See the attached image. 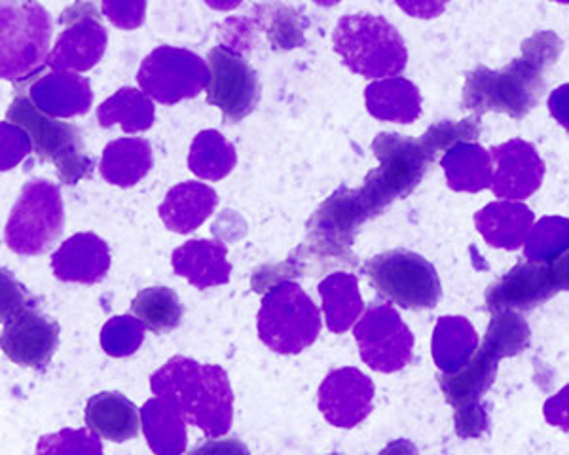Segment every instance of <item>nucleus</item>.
Instances as JSON below:
<instances>
[{"instance_id": "f257e3e1", "label": "nucleus", "mask_w": 569, "mask_h": 455, "mask_svg": "<svg viewBox=\"0 0 569 455\" xmlns=\"http://www.w3.org/2000/svg\"><path fill=\"white\" fill-rule=\"evenodd\" d=\"M150 390L181 410L187 422L200 427L208 438L224 436L232 427V385L220 366L173 357L152 374Z\"/></svg>"}, {"instance_id": "f03ea898", "label": "nucleus", "mask_w": 569, "mask_h": 455, "mask_svg": "<svg viewBox=\"0 0 569 455\" xmlns=\"http://www.w3.org/2000/svg\"><path fill=\"white\" fill-rule=\"evenodd\" d=\"M2 352L21 366L46 368L59 344V325L40 313L26 289L2 272Z\"/></svg>"}, {"instance_id": "7ed1b4c3", "label": "nucleus", "mask_w": 569, "mask_h": 455, "mask_svg": "<svg viewBox=\"0 0 569 455\" xmlns=\"http://www.w3.org/2000/svg\"><path fill=\"white\" fill-rule=\"evenodd\" d=\"M7 122L26 131L42 162H52L66 184L91 175L93 162L86 154L84 139L77 125L59 122L40 111L29 95H18L8 109Z\"/></svg>"}, {"instance_id": "20e7f679", "label": "nucleus", "mask_w": 569, "mask_h": 455, "mask_svg": "<svg viewBox=\"0 0 569 455\" xmlns=\"http://www.w3.org/2000/svg\"><path fill=\"white\" fill-rule=\"evenodd\" d=\"M321 332V312L292 281L270 286L259 312V336L272 352H305Z\"/></svg>"}, {"instance_id": "39448f33", "label": "nucleus", "mask_w": 569, "mask_h": 455, "mask_svg": "<svg viewBox=\"0 0 569 455\" xmlns=\"http://www.w3.org/2000/svg\"><path fill=\"white\" fill-rule=\"evenodd\" d=\"M52 21L37 0H2V79L33 77L50 58Z\"/></svg>"}, {"instance_id": "423d86ee", "label": "nucleus", "mask_w": 569, "mask_h": 455, "mask_svg": "<svg viewBox=\"0 0 569 455\" xmlns=\"http://www.w3.org/2000/svg\"><path fill=\"white\" fill-rule=\"evenodd\" d=\"M335 50L351 71L365 77H380L405 67L401 39L380 18L348 16L338 21Z\"/></svg>"}, {"instance_id": "0eeeda50", "label": "nucleus", "mask_w": 569, "mask_h": 455, "mask_svg": "<svg viewBox=\"0 0 569 455\" xmlns=\"http://www.w3.org/2000/svg\"><path fill=\"white\" fill-rule=\"evenodd\" d=\"M63 224L66 213L58 186L48 181H31L8 221V247L26 256L44 253L63 232Z\"/></svg>"}, {"instance_id": "6e6552de", "label": "nucleus", "mask_w": 569, "mask_h": 455, "mask_svg": "<svg viewBox=\"0 0 569 455\" xmlns=\"http://www.w3.org/2000/svg\"><path fill=\"white\" fill-rule=\"evenodd\" d=\"M365 273L383 299L408 310L431 307L439 302L437 272L420 254L389 251L365 264Z\"/></svg>"}, {"instance_id": "1a4fd4ad", "label": "nucleus", "mask_w": 569, "mask_h": 455, "mask_svg": "<svg viewBox=\"0 0 569 455\" xmlns=\"http://www.w3.org/2000/svg\"><path fill=\"white\" fill-rule=\"evenodd\" d=\"M137 79L150 99L162 104L179 103L208 88V61L182 48L160 46L142 61Z\"/></svg>"}, {"instance_id": "9d476101", "label": "nucleus", "mask_w": 569, "mask_h": 455, "mask_svg": "<svg viewBox=\"0 0 569 455\" xmlns=\"http://www.w3.org/2000/svg\"><path fill=\"white\" fill-rule=\"evenodd\" d=\"M208 101L228 122L249 117L260 101V80L246 59L228 46H217L208 55Z\"/></svg>"}, {"instance_id": "9b49d317", "label": "nucleus", "mask_w": 569, "mask_h": 455, "mask_svg": "<svg viewBox=\"0 0 569 455\" xmlns=\"http://www.w3.org/2000/svg\"><path fill=\"white\" fill-rule=\"evenodd\" d=\"M63 31L53 46L48 63L56 71L82 72L103 58L107 31L99 21V10L88 0H78L61 13Z\"/></svg>"}, {"instance_id": "f8f14e48", "label": "nucleus", "mask_w": 569, "mask_h": 455, "mask_svg": "<svg viewBox=\"0 0 569 455\" xmlns=\"http://www.w3.org/2000/svg\"><path fill=\"white\" fill-rule=\"evenodd\" d=\"M370 384L353 368L330 372L319 387V410L335 427H353L369 412Z\"/></svg>"}, {"instance_id": "ddd939ff", "label": "nucleus", "mask_w": 569, "mask_h": 455, "mask_svg": "<svg viewBox=\"0 0 569 455\" xmlns=\"http://www.w3.org/2000/svg\"><path fill=\"white\" fill-rule=\"evenodd\" d=\"M110 267L107 243L96 234H77L53 254L52 270L66 283L93 285L103 280Z\"/></svg>"}, {"instance_id": "4468645a", "label": "nucleus", "mask_w": 569, "mask_h": 455, "mask_svg": "<svg viewBox=\"0 0 569 455\" xmlns=\"http://www.w3.org/2000/svg\"><path fill=\"white\" fill-rule=\"evenodd\" d=\"M27 95L40 111L58 118L86 114L93 99L88 80L69 71H56L40 77L29 88Z\"/></svg>"}, {"instance_id": "2eb2a0df", "label": "nucleus", "mask_w": 569, "mask_h": 455, "mask_svg": "<svg viewBox=\"0 0 569 455\" xmlns=\"http://www.w3.org/2000/svg\"><path fill=\"white\" fill-rule=\"evenodd\" d=\"M227 253L220 241H188L173 253V270L198 289L224 285L232 273Z\"/></svg>"}, {"instance_id": "dca6fc26", "label": "nucleus", "mask_w": 569, "mask_h": 455, "mask_svg": "<svg viewBox=\"0 0 569 455\" xmlns=\"http://www.w3.org/2000/svg\"><path fill=\"white\" fill-rule=\"evenodd\" d=\"M86 425L101 438L112 443H128L139 435L141 414L130 398L120 393H99L86 404Z\"/></svg>"}, {"instance_id": "f3484780", "label": "nucleus", "mask_w": 569, "mask_h": 455, "mask_svg": "<svg viewBox=\"0 0 569 455\" xmlns=\"http://www.w3.org/2000/svg\"><path fill=\"white\" fill-rule=\"evenodd\" d=\"M217 208V192L201 182H182L169 190L160 205L166 226L177 234H190L208 221Z\"/></svg>"}, {"instance_id": "a211bd4d", "label": "nucleus", "mask_w": 569, "mask_h": 455, "mask_svg": "<svg viewBox=\"0 0 569 455\" xmlns=\"http://www.w3.org/2000/svg\"><path fill=\"white\" fill-rule=\"evenodd\" d=\"M141 422L154 454L181 455L187 448V417L166 398L147 401L141 410Z\"/></svg>"}, {"instance_id": "6ab92c4d", "label": "nucleus", "mask_w": 569, "mask_h": 455, "mask_svg": "<svg viewBox=\"0 0 569 455\" xmlns=\"http://www.w3.org/2000/svg\"><path fill=\"white\" fill-rule=\"evenodd\" d=\"M152 168V149L144 139H118L104 149L99 171L110 184L133 186Z\"/></svg>"}, {"instance_id": "aec40b11", "label": "nucleus", "mask_w": 569, "mask_h": 455, "mask_svg": "<svg viewBox=\"0 0 569 455\" xmlns=\"http://www.w3.org/2000/svg\"><path fill=\"white\" fill-rule=\"evenodd\" d=\"M98 120L103 128L120 124L126 133L149 130L154 124V103L144 91L122 88L99 107Z\"/></svg>"}, {"instance_id": "412c9836", "label": "nucleus", "mask_w": 569, "mask_h": 455, "mask_svg": "<svg viewBox=\"0 0 569 455\" xmlns=\"http://www.w3.org/2000/svg\"><path fill=\"white\" fill-rule=\"evenodd\" d=\"M131 313L154 334H168L181 325L184 307L176 291L168 286H150L131 302Z\"/></svg>"}, {"instance_id": "4be33fe9", "label": "nucleus", "mask_w": 569, "mask_h": 455, "mask_svg": "<svg viewBox=\"0 0 569 455\" xmlns=\"http://www.w3.org/2000/svg\"><path fill=\"white\" fill-rule=\"evenodd\" d=\"M356 283V277L348 273H332L327 280L321 281L319 294L323 300V312L330 331H346L356 317V313L361 310Z\"/></svg>"}, {"instance_id": "5701e85b", "label": "nucleus", "mask_w": 569, "mask_h": 455, "mask_svg": "<svg viewBox=\"0 0 569 455\" xmlns=\"http://www.w3.org/2000/svg\"><path fill=\"white\" fill-rule=\"evenodd\" d=\"M188 165L201 179L219 181L236 165V150L217 131H203L192 143Z\"/></svg>"}, {"instance_id": "b1692460", "label": "nucleus", "mask_w": 569, "mask_h": 455, "mask_svg": "<svg viewBox=\"0 0 569 455\" xmlns=\"http://www.w3.org/2000/svg\"><path fill=\"white\" fill-rule=\"evenodd\" d=\"M260 20L264 23L268 39L272 42L273 48H283L291 50L297 46L305 44V26L300 23L298 13L291 8L279 7H259Z\"/></svg>"}, {"instance_id": "393cba45", "label": "nucleus", "mask_w": 569, "mask_h": 455, "mask_svg": "<svg viewBox=\"0 0 569 455\" xmlns=\"http://www.w3.org/2000/svg\"><path fill=\"white\" fill-rule=\"evenodd\" d=\"M99 438L91 429H61L40 438L37 455H103Z\"/></svg>"}, {"instance_id": "a878e982", "label": "nucleus", "mask_w": 569, "mask_h": 455, "mask_svg": "<svg viewBox=\"0 0 569 455\" xmlns=\"http://www.w3.org/2000/svg\"><path fill=\"white\" fill-rule=\"evenodd\" d=\"M144 328L147 326L142 325L137 317L123 315V317L110 318L101 332V345L110 357H128L142 344Z\"/></svg>"}, {"instance_id": "bb28decb", "label": "nucleus", "mask_w": 569, "mask_h": 455, "mask_svg": "<svg viewBox=\"0 0 569 455\" xmlns=\"http://www.w3.org/2000/svg\"><path fill=\"white\" fill-rule=\"evenodd\" d=\"M147 0H103V13L112 26L137 29L144 21Z\"/></svg>"}, {"instance_id": "cd10ccee", "label": "nucleus", "mask_w": 569, "mask_h": 455, "mask_svg": "<svg viewBox=\"0 0 569 455\" xmlns=\"http://www.w3.org/2000/svg\"><path fill=\"white\" fill-rule=\"evenodd\" d=\"M187 455H251L246 444L238 438H224V441H208Z\"/></svg>"}, {"instance_id": "c85d7f7f", "label": "nucleus", "mask_w": 569, "mask_h": 455, "mask_svg": "<svg viewBox=\"0 0 569 455\" xmlns=\"http://www.w3.org/2000/svg\"><path fill=\"white\" fill-rule=\"evenodd\" d=\"M445 0H397V4L407 10L412 16H421V18H431V13L440 10V4Z\"/></svg>"}, {"instance_id": "c756f323", "label": "nucleus", "mask_w": 569, "mask_h": 455, "mask_svg": "<svg viewBox=\"0 0 569 455\" xmlns=\"http://www.w3.org/2000/svg\"><path fill=\"white\" fill-rule=\"evenodd\" d=\"M206 2H208L209 7L214 8V10L228 12V10L240 7L243 0H206Z\"/></svg>"}, {"instance_id": "7c9ffc66", "label": "nucleus", "mask_w": 569, "mask_h": 455, "mask_svg": "<svg viewBox=\"0 0 569 455\" xmlns=\"http://www.w3.org/2000/svg\"><path fill=\"white\" fill-rule=\"evenodd\" d=\"M337 2L338 0H316V4H319V7H332Z\"/></svg>"}, {"instance_id": "2f4dec72", "label": "nucleus", "mask_w": 569, "mask_h": 455, "mask_svg": "<svg viewBox=\"0 0 569 455\" xmlns=\"http://www.w3.org/2000/svg\"><path fill=\"white\" fill-rule=\"evenodd\" d=\"M330 455H340V454H330Z\"/></svg>"}]
</instances>
